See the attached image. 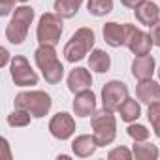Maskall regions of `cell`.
<instances>
[{
  "mask_svg": "<svg viewBox=\"0 0 160 160\" xmlns=\"http://www.w3.org/2000/svg\"><path fill=\"white\" fill-rule=\"evenodd\" d=\"M34 62L38 66V70L42 72L43 79L49 85H57L62 81L64 77V66L57 57L55 45H47L42 43L36 51H34Z\"/></svg>",
  "mask_w": 160,
  "mask_h": 160,
  "instance_id": "obj_1",
  "label": "cell"
},
{
  "mask_svg": "<svg viewBox=\"0 0 160 160\" xmlns=\"http://www.w3.org/2000/svg\"><path fill=\"white\" fill-rule=\"evenodd\" d=\"M94 42H96V36H94L92 28H89V27L77 28L72 34V38L66 42V45L62 49V55L68 62L75 64L79 60H83L85 55H89L94 49Z\"/></svg>",
  "mask_w": 160,
  "mask_h": 160,
  "instance_id": "obj_2",
  "label": "cell"
},
{
  "mask_svg": "<svg viewBox=\"0 0 160 160\" xmlns=\"http://www.w3.org/2000/svg\"><path fill=\"white\" fill-rule=\"evenodd\" d=\"M91 126H92V136L98 143V147L111 145L117 138V119L113 111L102 108L100 111H94L91 117Z\"/></svg>",
  "mask_w": 160,
  "mask_h": 160,
  "instance_id": "obj_3",
  "label": "cell"
},
{
  "mask_svg": "<svg viewBox=\"0 0 160 160\" xmlns=\"http://www.w3.org/2000/svg\"><path fill=\"white\" fill-rule=\"evenodd\" d=\"M34 15H36L34 10L27 4L15 8L13 17L6 27V40L13 45H21L27 40V34H28V28L34 21Z\"/></svg>",
  "mask_w": 160,
  "mask_h": 160,
  "instance_id": "obj_4",
  "label": "cell"
},
{
  "mask_svg": "<svg viewBox=\"0 0 160 160\" xmlns=\"http://www.w3.org/2000/svg\"><path fill=\"white\" fill-rule=\"evenodd\" d=\"M13 104H15V108L27 109L34 119H42L51 111L53 100L45 91H25L15 96Z\"/></svg>",
  "mask_w": 160,
  "mask_h": 160,
  "instance_id": "obj_5",
  "label": "cell"
},
{
  "mask_svg": "<svg viewBox=\"0 0 160 160\" xmlns=\"http://www.w3.org/2000/svg\"><path fill=\"white\" fill-rule=\"evenodd\" d=\"M64 32L62 17L55 12H47L40 17L38 27H36V40L38 43H47V45H57L60 42V36Z\"/></svg>",
  "mask_w": 160,
  "mask_h": 160,
  "instance_id": "obj_6",
  "label": "cell"
},
{
  "mask_svg": "<svg viewBox=\"0 0 160 160\" xmlns=\"http://www.w3.org/2000/svg\"><path fill=\"white\" fill-rule=\"evenodd\" d=\"M10 75H12L13 83L17 87H34L40 81V77L32 70L28 58L23 57V55H15L12 58V62H10Z\"/></svg>",
  "mask_w": 160,
  "mask_h": 160,
  "instance_id": "obj_7",
  "label": "cell"
},
{
  "mask_svg": "<svg viewBox=\"0 0 160 160\" xmlns=\"http://www.w3.org/2000/svg\"><path fill=\"white\" fill-rule=\"evenodd\" d=\"M124 27H126V43H124V45H126L136 57L149 55L151 49H152V45H154L151 34L145 32V30H141V28H138L136 25L124 23Z\"/></svg>",
  "mask_w": 160,
  "mask_h": 160,
  "instance_id": "obj_8",
  "label": "cell"
},
{
  "mask_svg": "<svg viewBox=\"0 0 160 160\" xmlns=\"http://www.w3.org/2000/svg\"><path fill=\"white\" fill-rule=\"evenodd\" d=\"M126 98H128V87L119 79H111L102 87V106L109 111H117Z\"/></svg>",
  "mask_w": 160,
  "mask_h": 160,
  "instance_id": "obj_9",
  "label": "cell"
},
{
  "mask_svg": "<svg viewBox=\"0 0 160 160\" xmlns=\"http://www.w3.org/2000/svg\"><path fill=\"white\" fill-rule=\"evenodd\" d=\"M49 134L58 139V141H66L75 134V121L70 113L66 111H58L57 115L51 117L49 121Z\"/></svg>",
  "mask_w": 160,
  "mask_h": 160,
  "instance_id": "obj_10",
  "label": "cell"
},
{
  "mask_svg": "<svg viewBox=\"0 0 160 160\" xmlns=\"http://www.w3.org/2000/svg\"><path fill=\"white\" fill-rule=\"evenodd\" d=\"M72 108H73V113L77 117H92L94 111H96V94L87 89V91H81L77 92L73 102H72Z\"/></svg>",
  "mask_w": 160,
  "mask_h": 160,
  "instance_id": "obj_11",
  "label": "cell"
},
{
  "mask_svg": "<svg viewBox=\"0 0 160 160\" xmlns=\"http://www.w3.org/2000/svg\"><path fill=\"white\" fill-rule=\"evenodd\" d=\"M92 87V75L87 68H81V66H77L70 72L68 75V89L70 92L77 94V92H81V91H87Z\"/></svg>",
  "mask_w": 160,
  "mask_h": 160,
  "instance_id": "obj_12",
  "label": "cell"
},
{
  "mask_svg": "<svg viewBox=\"0 0 160 160\" xmlns=\"http://www.w3.org/2000/svg\"><path fill=\"white\" fill-rule=\"evenodd\" d=\"M136 96L143 104H154L160 102V81H152L151 79H143L136 85Z\"/></svg>",
  "mask_w": 160,
  "mask_h": 160,
  "instance_id": "obj_13",
  "label": "cell"
},
{
  "mask_svg": "<svg viewBox=\"0 0 160 160\" xmlns=\"http://www.w3.org/2000/svg\"><path fill=\"white\" fill-rule=\"evenodd\" d=\"M134 13H136V19L145 25V27H152L156 21H160V8L151 2V0H143V2H139L136 8H134Z\"/></svg>",
  "mask_w": 160,
  "mask_h": 160,
  "instance_id": "obj_14",
  "label": "cell"
},
{
  "mask_svg": "<svg viewBox=\"0 0 160 160\" xmlns=\"http://www.w3.org/2000/svg\"><path fill=\"white\" fill-rule=\"evenodd\" d=\"M102 34H104V42L109 47H122L126 43V27L121 23H115V21L106 23L102 28Z\"/></svg>",
  "mask_w": 160,
  "mask_h": 160,
  "instance_id": "obj_15",
  "label": "cell"
},
{
  "mask_svg": "<svg viewBox=\"0 0 160 160\" xmlns=\"http://www.w3.org/2000/svg\"><path fill=\"white\" fill-rule=\"evenodd\" d=\"M154 72H156V62H154V58H152L151 53L134 58V62H132V75L138 79V81L151 79Z\"/></svg>",
  "mask_w": 160,
  "mask_h": 160,
  "instance_id": "obj_16",
  "label": "cell"
},
{
  "mask_svg": "<svg viewBox=\"0 0 160 160\" xmlns=\"http://www.w3.org/2000/svg\"><path fill=\"white\" fill-rule=\"evenodd\" d=\"M98 149V143L94 139L92 134H81V136H77L73 141H72V151L75 156L79 158H89L96 152Z\"/></svg>",
  "mask_w": 160,
  "mask_h": 160,
  "instance_id": "obj_17",
  "label": "cell"
},
{
  "mask_svg": "<svg viewBox=\"0 0 160 160\" xmlns=\"http://www.w3.org/2000/svg\"><path fill=\"white\" fill-rule=\"evenodd\" d=\"M89 68L96 73H106L111 68V57L102 49H92L89 57Z\"/></svg>",
  "mask_w": 160,
  "mask_h": 160,
  "instance_id": "obj_18",
  "label": "cell"
},
{
  "mask_svg": "<svg viewBox=\"0 0 160 160\" xmlns=\"http://www.w3.org/2000/svg\"><path fill=\"white\" fill-rule=\"evenodd\" d=\"M119 111V115H121V119L124 121V122H136L138 119H139V115H141V106H139V102L136 100V98H126L122 104H121V108L117 109Z\"/></svg>",
  "mask_w": 160,
  "mask_h": 160,
  "instance_id": "obj_19",
  "label": "cell"
},
{
  "mask_svg": "<svg viewBox=\"0 0 160 160\" xmlns=\"http://www.w3.org/2000/svg\"><path fill=\"white\" fill-rule=\"evenodd\" d=\"M83 0H55V13H58L62 19H72L77 15L79 8H81Z\"/></svg>",
  "mask_w": 160,
  "mask_h": 160,
  "instance_id": "obj_20",
  "label": "cell"
},
{
  "mask_svg": "<svg viewBox=\"0 0 160 160\" xmlns=\"http://www.w3.org/2000/svg\"><path fill=\"white\" fill-rule=\"evenodd\" d=\"M132 152L138 160H156L160 156V151L156 145L149 143V141H134Z\"/></svg>",
  "mask_w": 160,
  "mask_h": 160,
  "instance_id": "obj_21",
  "label": "cell"
},
{
  "mask_svg": "<svg viewBox=\"0 0 160 160\" xmlns=\"http://www.w3.org/2000/svg\"><path fill=\"white\" fill-rule=\"evenodd\" d=\"M87 10L94 17H104L113 12V0H87Z\"/></svg>",
  "mask_w": 160,
  "mask_h": 160,
  "instance_id": "obj_22",
  "label": "cell"
},
{
  "mask_svg": "<svg viewBox=\"0 0 160 160\" xmlns=\"http://www.w3.org/2000/svg\"><path fill=\"white\" fill-rule=\"evenodd\" d=\"M30 119L32 115L27 111V109H21V108H15L10 115H8V124L13 126V128H23V126H28L30 124Z\"/></svg>",
  "mask_w": 160,
  "mask_h": 160,
  "instance_id": "obj_23",
  "label": "cell"
},
{
  "mask_svg": "<svg viewBox=\"0 0 160 160\" xmlns=\"http://www.w3.org/2000/svg\"><path fill=\"white\" fill-rule=\"evenodd\" d=\"M147 119L152 126V132L154 136L160 139V102H154V104H149V109H147Z\"/></svg>",
  "mask_w": 160,
  "mask_h": 160,
  "instance_id": "obj_24",
  "label": "cell"
},
{
  "mask_svg": "<svg viewBox=\"0 0 160 160\" xmlns=\"http://www.w3.org/2000/svg\"><path fill=\"white\" fill-rule=\"evenodd\" d=\"M126 134H128L134 141H147V139H149V130H147L143 124L130 122L128 128H126Z\"/></svg>",
  "mask_w": 160,
  "mask_h": 160,
  "instance_id": "obj_25",
  "label": "cell"
},
{
  "mask_svg": "<svg viewBox=\"0 0 160 160\" xmlns=\"http://www.w3.org/2000/svg\"><path fill=\"white\" fill-rule=\"evenodd\" d=\"M132 156H134V152L126 147H115L108 152L109 160H132Z\"/></svg>",
  "mask_w": 160,
  "mask_h": 160,
  "instance_id": "obj_26",
  "label": "cell"
},
{
  "mask_svg": "<svg viewBox=\"0 0 160 160\" xmlns=\"http://www.w3.org/2000/svg\"><path fill=\"white\" fill-rule=\"evenodd\" d=\"M15 12V0H0V15L6 17Z\"/></svg>",
  "mask_w": 160,
  "mask_h": 160,
  "instance_id": "obj_27",
  "label": "cell"
},
{
  "mask_svg": "<svg viewBox=\"0 0 160 160\" xmlns=\"http://www.w3.org/2000/svg\"><path fill=\"white\" fill-rule=\"evenodd\" d=\"M151 38H152V43L156 45V47H160V21H156L152 27H151Z\"/></svg>",
  "mask_w": 160,
  "mask_h": 160,
  "instance_id": "obj_28",
  "label": "cell"
},
{
  "mask_svg": "<svg viewBox=\"0 0 160 160\" xmlns=\"http://www.w3.org/2000/svg\"><path fill=\"white\" fill-rule=\"evenodd\" d=\"M0 53H2V60H0V66L4 68V66H8V64L12 62V60H10V51H8L6 47H2V49H0Z\"/></svg>",
  "mask_w": 160,
  "mask_h": 160,
  "instance_id": "obj_29",
  "label": "cell"
},
{
  "mask_svg": "<svg viewBox=\"0 0 160 160\" xmlns=\"http://www.w3.org/2000/svg\"><path fill=\"white\" fill-rule=\"evenodd\" d=\"M139 2H143V0H121V4H122L124 8H128V10H134Z\"/></svg>",
  "mask_w": 160,
  "mask_h": 160,
  "instance_id": "obj_30",
  "label": "cell"
},
{
  "mask_svg": "<svg viewBox=\"0 0 160 160\" xmlns=\"http://www.w3.org/2000/svg\"><path fill=\"white\" fill-rule=\"evenodd\" d=\"M2 145H4V151H6V158L10 160L12 156H10V145H8V139L6 138H2Z\"/></svg>",
  "mask_w": 160,
  "mask_h": 160,
  "instance_id": "obj_31",
  "label": "cell"
},
{
  "mask_svg": "<svg viewBox=\"0 0 160 160\" xmlns=\"http://www.w3.org/2000/svg\"><path fill=\"white\" fill-rule=\"evenodd\" d=\"M19 2H21V4H27V2H28V0H19Z\"/></svg>",
  "mask_w": 160,
  "mask_h": 160,
  "instance_id": "obj_32",
  "label": "cell"
},
{
  "mask_svg": "<svg viewBox=\"0 0 160 160\" xmlns=\"http://www.w3.org/2000/svg\"><path fill=\"white\" fill-rule=\"evenodd\" d=\"M156 72H158V81H160V68H158V70H156Z\"/></svg>",
  "mask_w": 160,
  "mask_h": 160,
  "instance_id": "obj_33",
  "label": "cell"
}]
</instances>
